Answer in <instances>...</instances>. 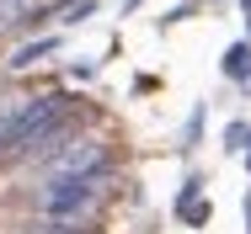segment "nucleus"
<instances>
[{"instance_id":"5","label":"nucleus","mask_w":251,"mask_h":234,"mask_svg":"<svg viewBox=\"0 0 251 234\" xmlns=\"http://www.w3.org/2000/svg\"><path fill=\"white\" fill-rule=\"evenodd\" d=\"M27 5L32 0H0V27H11L16 16H27Z\"/></svg>"},{"instance_id":"8","label":"nucleus","mask_w":251,"mask_h":234,"mask_svg":"<svg viewBox=\"0 0 251 234\" xmlns=\"http://www.w3.org/2000/svg\"><path fill=\"white\" fill-rule=\"evenodd\" d=\"M27 234H75V229H64V224H49V218H38V229H27Z\"/></svg>"},{"instance_id":"6","label":"nucleus","mask_w":251,"mask_h":234,"mask_svg":"<svg viewBox=\"0 0 251 234\" xmlns=\"http://www.w3.org/2000/svg\"><path fill=\"white\" fill-rule=\"evenodd\" d=\"M91 11H97V5H91V0H70V5H64V21H86V16H91Z\"/></svg>"},{"instance_id":"9","label":"nucleus","mask_w":251,"mask_h":234,"mask_svg":"<svg viewBox=\"0 0 251 234\" xmlns=\"http://www.w3.org/2000/svg\"><path fill=\"white\" fill-rule=\"evenodd\" d=\"M241 5H246V11H251V0H241Z\"/></svg>"},{"instance_id":"1","label":"nucleus","mask_w":251,"mask_h":234,"mask_svg":"<svg viewBox=\"0 0 251 234\" xmlns=\"http://www.w3.org/2000/svg\"><path fill=\"white\" fill-rule=\"evenodd\" d=\"M75 139L70 133V106L64 101H27L22 106V117H16V149H27V154H53V149H64V144Z\"/></svg>"},{"instance_id":"2","label":"nucleus","mask_w":251,"mask_h":234,"mask_svg":"<svg viewBox=\"0 0 251 234\" xmlns=\"http://www.w3.org/2000/svg\"><path fill=\"white\" fill-rule=\"evenodd\" d=\"M97 170H107V149H101V139L75 133L64 149H53V154H49V165H43V187H53V181H80V176H97Z\"/></svg>"},{"instance_id":"3","label":"nucleus","mask_w":251,"mask_h":234,"mask_svg":"<svg viewBox=\"0 0 251 234\" xmlns=\"http://www.w3.org/2000/svg\"><path fill=\"white\" fill-rule=\"evenodd\" d=\"M49 48H59V43H53V38H38V43H27V48H22V53H16L11 64H16V69H27V64H32V59H43Z\"/></svg>"},{"instance_id":"7","label":"nucleus","mask_w":251,"mask_h":234,"mask_svg":"<svg viewBox=\"0 0 251 234\" xmlns=\"http://www.w3.org/2000/svg\"><path fill=\"white\" fill-rule=\"evenodd\" d=\"M246 139H251V128H246V123H235V128H230V139H225V144H230V149H246Z\"/></svg>"},{"instance_id":"4","label":"nucleus","mask_w":251,"mask_h":234,"mask_svg":"<svg viewBox=\"0 0 251 234\" xmlns=\"http://www.w3.org/2000/svg\"><path fill=\"white\" fill-rule=\"evenodd\" d=\"M225 75H235V80H251V69H246V48H230V53H225Z\"/></svg>"}]
</instances>
